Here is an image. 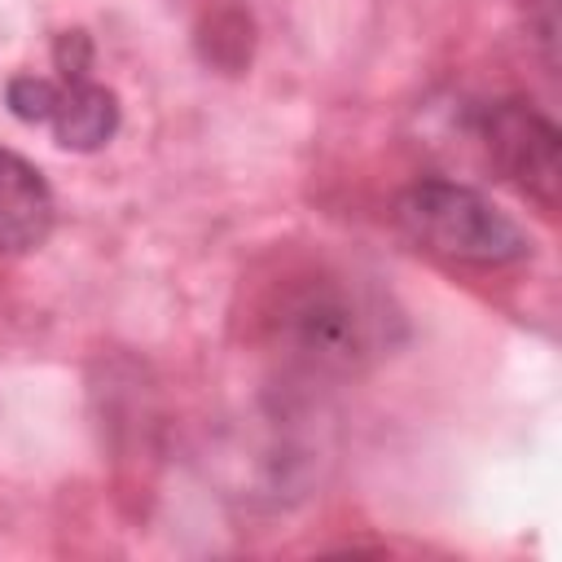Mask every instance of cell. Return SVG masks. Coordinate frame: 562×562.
Segmentation results:
<instances>
[{"label":"cell","instance_id":"1","mask_svg":"<svg viewBox=\"0 0 562 562\" xmlns=\"http://www.w3.org/2000/svg\"><path fill=\"white\" fill-rule=\"evenodd\" d=\"M268 342L307 373H351L382 351L386 312L347 277H294L263 303Z\"/></svg>","mask_w":562,"mask_h":562},{"label":"cell","instance_id":"2","mask_svg":"<svg viewBox=\"0 0 562 562\" xmlns=\"http://www.w3.org/2000/svg\"><path fill=\"white\" fill-rule=\"evenodd\" d=\"M395 224L417 250L448 263L501 268L527 255V233L479 189L452 180H422L404 189L395 202Z\"/></svg>","mask_w":562,"mask_h":562},{"label":"cell","instance_id":"3","mask_svg":"<svg viewBox=\"0 0 562 562\" xmlns=\"http://www.w3.org/2000/svg\"><path fill=\"white\" fill-rule=\"evenodd\" d=\"M483 145L505 180L518 184L522 198H531L544 215L558 211V184H562V154H558V127L536 114L522 101H505L483 119Z\"/></svg>","mask_w":562,"mask_h":562},{"label":"cell","instance_id":"4","mask_svg":"<svg viewBox=\"0 0 562 562\" xmlns=\"http://www.w3.org/2000/svg\"><path fill=\"white\" fill-rule=\"evenodd\" d=\"M53 211L44 176L26 158L0 149V255L40 250L53 233Z\"/></svg>","mask_w":562,"mask_h":562},{"label":"cell","instance_id":"5","mask_svg":"<svg viewBox=\"0 0 562 562\" xmlns=\"http://www.w3.org/2000/svg\"><path fill=\"white\" fill-rule=\"evenodd\" d=\"M53 136L57 145L66 149H101L114 127H119V97L110 88H101L92 75H79V79H61V97H57V110H53Z\"/></svg>","mask_w":562,"mask_h":562},{"label":"cell","instance_id":"6","mask_svg":"<svg viewBox=\"0 0 562 562\" xmlns=\"http://www.w3.org/2000/svg\"><path fill=\"white\" fill-rule=\"evenodd\" d=\"M57 97H61V83L40 79V75H18L9 83V110L26 123H48L57 110Z\"/></svg>","mask_w":562,"mask_h":562}]
</instances>
